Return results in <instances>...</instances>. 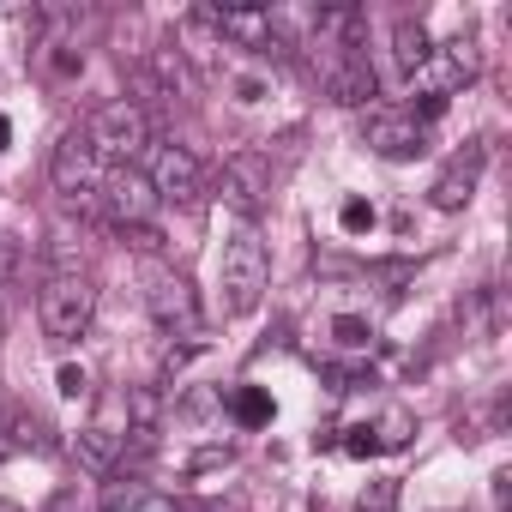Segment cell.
<instances>
[{"label":"cell","instance_id":"6da1fadb","mask_svg":"<svg viewBox=\"0 0 512 512\" xmlns=\"http://www.w3.org/2000/svg\"><path fill=\"white\" fill-rule=\"evenodd\" d=\"M217 284H223V314H253L272 284V260H266V241L253 229H235L229 247H223V266H217Z\"/></svg>","mask_w":512,"mask_h":512},{"label":"cell","instance_id":"7a4b0ae2","mask_svg":"<svg viewBox=\"0 0 512 512\" xmlns=\"http://www.w3.org/2000/svg\"><path fill=\"white\" fill-rule=\"evenodd\" d=\"M187 25L217 31V43H235V49L290 55V37L278 31V13H272V7H193V13H187Z\"/></svg>","mask_w":512,"mask_h":512},{"label":"cell","instance_id":"3957f363","mask_svg":"<svg viewBox=\"0 0 512 512\" xmlns=\"http://www.w3.org/2000/svg\"><path fill=\"white\" fill-rule=\"evenodd\" d=\"M91 314H97V290H91L85 272L49 278V290H43V302H37V320H43V332H49L55 344H79V338L91 332Z\"/></svg>","mask_w":512,"mask_h":512},{"label":"cell","instance_id":"277c9868","mask_svg":"<svg viewBox=\"0 0 512 512\" xmlns=\"http://www.w3.org/2000/svg\"><path fill=\"white\" fill-rule=\"evenodd\" d=\"M85 133H91L97 157H115L121 169H133V163L151 151V115H145L139 103H127V97H121V103H103Z\"/></svg>","mask_w":512,"mask_h":512},{"label":"cell","instance_id":"5b68a950","mask_svg":"<svg viewBox=\"0 0 512 512\" xmlns=\"http://www.w3.org/2000/svg\"><path fill=\"white\" fill-rule=\"evenodd\" d=\"M91 211H97L109 229H139V223H151L157 193H151V181H145L139 169H103V181H97V193H91Z\"/></svg>","mask_w":512,"mask_h":512},{"label":"cell","instance_id":"8992f818","mask_svg":"<svg viewBox=\"0 0 512 512\" xmlns=\"http://www.w3.org/2000/svg\"><path fill=\"white\" fill-rule=\"evenodd\" d=\"M145 308H151V320L169 332V338H199L205 332V314H199V290L181 278V272H151V284H145Z\"/></svg>","mask_w":512,"mask_h":512},{"label":"cell","instance_id":"52a82bcc","mask_svg":"<svg viewBox=\"0 0 512 512\" xmlns=\"http://www.w3.org/2000/svg\"><path fill=\"white\" fill-rule=\"evenodd\" d=\"M476 73H482V49H476V37H452V43L428 49V61H422V73L410 79V91H416V97H446V103H452V91L470 85Z\"/></svg>","mask_w":512,"mask_h":512},{"label":"cell","instance_id":"ba28073f","mask_svg":"<svg viewBox=\"0 0 512 512\" xmlns=\"http://www.w3.org/2000/svg\"><path fill=\"white\" fill-rule=\"evenodd\" d=\"M49 175H55V193H61V199H73V205H85V211H91V193H97V181H103V157H97V145H91V133H85V127L61 133Z\"/></svg>","mask_w":512,"mask_h":512},{"label":"cell","instance_id":"9c48e42d","mask_svg":"<svg viewBox=\"0 0 512 512\" xmlns=\"http://www.w3.org/2000/svg\"><path fill=\"white\" fill-rule=\"evenodd\" d=\"M362 139H368V151L386 157V163H410V157L428 151V127H416L404 109H368V115H362Z\"/></svg>","mask_w":512,"mask_h":512},{"label":"cell","instance_id":"30bf717a","mask_svg":"<svg viewBox=\"0 0 512 512\" xmlns=\"http://www.w3.org/2000/svg\"><path fill=\"white\" fill-rule=\"evenodd\" d=\"M151 193H157V205L169 199V205H193L199 193H205V175H199V157L187 151V145H157L151 151Z\"/></svg>","mask_w":512,"mask_h":512},{"label":"cell","instance_id":"8fae6325","mask_svg":"<svg viewBox=\"0 0 512 512\" xmlns=\"http://www.w3.org/2000/svg\"><path fill=\"white\" fill-rule=\"evenodd\" d=\"M217 193H223V205H235V211H260L266 193H272V163H266V151H229V157H223V175H217Z\"/></svg>","mask_w":512,"mask_h":512},{"label":"cell","instance_id":"7c38bea8","mask_svg":"<svg viewBox=\"0 0 512 512\" xmlns=\"http://www.w3.org/2000/svg\"><path fill=\"white\" fill-rule=\"evenodd\" d=\"M320 79H326V97L344 103V109H362L374 91H380V73L368 67L362 49H338V55H320Z\"/></svg>","mask_w":512,"mask_h":512},{"label":"cell","instance_id":"4fadbf2b","mask_svg":"<svg viewBox=\"0 0 512 512\" xmlns=\"http://www.w3.org/2000/svg\"><path fill=\"white\" fill-rule=\"evenodd\" d=\"M482 163H488V145L482 139H470L440 175H434V187H428V205L434 211H464L470 205V193H476V181H482Z\"/></svg>","mask_w":512,"mask_h":512},{"label":"cell","instance_id":"5bb4252c","mask_svg":"<svg viewBox=\"0 0 512 512\" xmlns=\"http://www.w3.org/2000/svg\"><path fill=\"white\" fill-rule=\"evenodd\" d=\"M121 452H127V428H115V422H85V428L73 434V458H79L85 470H115Z\"/></svg>","mask_w":512,"mask_h":512},{"label":"cell","instance_id":"9a60e30c","mask_svg":"<svg viewBox=\"0 0 512 512\" xmlns=\"http://www.w3.org/2000/svg\"><path fill=\"white\" fill-rule=\"evenodd\" d=\"M163 392L157 386H133V392H121V416H127V434H133V446L145 452L151 440H157V428H163Z\"/></svg>","mask_w":512,"mask_h":512},{"label":"cell","instance_id":"2e32d148","mask_svg":"<svg viewBox=\"0 0 512 512\" xmlns=\"http://www.w3.org/2000/svg\"><path fill=\"white\" fill-rule=\"evenodd\" d=\"M428 49H434V43H428V31H422V19H398V25H392V73H398L404 85H410V79L422 73V61H428Z\"/></svg>","mask_w":512,"mask_h":512},{"label":"cell","instance_id":"e0dca14e","mask_svg":"<svg viewBox=\"0 0 512 512\" xmlns=\"http://www.w3.org/2000/svg\"><path fill=\"white\" fill-rule=\"evenodd\" d=\"M229 416H235L241 428H266V422L278 416V404H272L266 386H235V392H229Z\"/></svg>","mask_w":512,"mask_h":512},{"label":"cell","instance_id":"ac0fdd59","mask_svg":"<svg viewBox=\"0 0 512 512\" xmlns=\"http://www.w3.org/2000/svg\"><path fill=\"white\" fill-rule=\"evenodd\" d=\"M151 85H157L163 97H187V91H193V79H187L175 43H169V49H151Z\"/></svg>","mask_w":512,"mask_h":512},{"label":"cell","instance_id":"d6986e66","mask_svg":"<svg viewBox=\"0 0 512 512\" xmlns=\"http://www.w3.org/2000/svg\"><path fill=\"white\" fill-rule=\"evenodd\" d=\"M410 434H416V416H410L404 404H392V410H386V416L374 422V440H380V452H392V446H404Z\"/></svg>","mask_w":512,"mask_h":512},{"label":"cell","instance_id":"ffe728a7","mask_svg":"<svg viewBox=\"0 0 512 512\" xmlns=\"http://www.w3.org/2000/svg\"><path fill=\"white\" fill-rule=\"evenodd\" d=\"M205 344H211L205 332H199V338H169V344H163V356H157V368H163V374H181L193 356H205Z\"/></svg>","mask_w":512,"mask_h":512},{"label":"cell","instance_id":"44dd1931","mask_svg":"<svg viewBox=\"0 0 512 512\" xmlns=\"http://www.w3.org/2000/svg\"><path fill=\"white\" fill-rule=\"evenodd\" d=\"M374 223H380V217H374V205H368L362 193H350V199L338 205V229H344V235H368Z\"/></svg>","mask_w":512,"mask_h":512},{"label":"cell","instance_id":"7402d4cb","mask_svg":"<svg viewBox=\"0 0 512 512\" xmlns=\"http://www.w3.org/2000/svg\"><path fill=\"white\" fill-rule=\"evenodd\" d=\"M25 446H43V422L31 410H13L7 416V452H25Z\"/></svg>","mask_w":512,"mask_h":512},{"label":"cell","instance_id":"603a6c76","mask_svg":"<svg viewBox=\"0 0 512 512\" xmlns=\"http://www.w3.org/2000/svg\"><path fill=\"white\" fill-rule=\"evenodd\" d=\"M49 73L55 79H79L85 73V49L79 43H49Z\"/></svg>","mask_w":512,"mask_h":512},{"label":"cell","instance_id":"cb8c5ba5","mask_svg":"<svg viewBox=\"0 0 512 512\" xmlns=\"http://www.w3.org/2000/svg\"><path fill=\"white\" fill-rule=\"evenodd\" d=\"M332 338H338L344 350H368V344H374V326L356 320V314H338V320H332Z\"/></svg>","mask_w":512,"mask_h":512},{"label":"cell","instance_id":"d4e9b609","mask_svg":"<svg viewBox=\"0 0 512 512\" xmlns=\"http://www.w3.org/2000/svg\"><path fill=\"white\" fill-rule=\"evenodd\" d=\"M145 500H151L145 482H109L103 488V512H127V506H145Z\"/></svg>","mask_w":512,"mask_h":512},{"label":"cell","instance_id":"484cf974","mask_svg":"<svg viewBox=\"0 0 512 512\" xmlns=\"http://www.w3.org/2000/svg\"><path fill=\"white\" fill-rule=\"evenodd\" d=\"M326 380H332V392H362V386H374V368H362V362H338V368H326Z\"/></svg>","mask_w":512,"mask_h":512},{"label":"cell","instance_id":"4316f807","mask_svg":"<svg viewBox=\"0 0 512 512\" xmlns=\"http://www.w3.org/2000/svg\"><path fill=\"white\" fill-rule=\"evenodd\" d=\"M356 506H362V512H392V506H398V482H392V476H374Z\"/></svg>","mask_w":512,"mask_h":512},{"label":"cell","instance_id":"83f0119b","mask_svg":"<svg viewBox=\"0 0 512 512\" xmlns=\"http://www.w3.org/2000/svg\"><path fill=\"white\" fill-rule=\"evenodd\" d=\"M338 446H344L350 458H374V452H380V440H374V428H368V422H356V428H344V440H338Z\"/></svg>","mask_w":512,"mask_h":512},{"label":"cell","instance_id":"f1b7e54d","mask_svg":"<svg viewBox=\"0 0 512 512\" xmlns=\"http://www.w3.org/2000/svg\"><path fill=\"white\" fill-rule=\"evenodd\" d=\"M55 392H61V398H85V392H91V374H85L79 362H67V368L55 374Z\"/></svg>","mask_w":512,"mask_h":512},{"label":"cell","instance_id":"f546056e","mask_svg":"<svg viewBox=\"0 0 512 512\" xmlns=\"http://www.w3.org/2000/svg\"><path fill=\"white\" fill-rule=\"evenodd\" d=\"M121 241H127V247H139V253H163V229H157V223H139V229H121Z\"/></svg>","mask_w":512,"mask_h":512},{"label":"cell","instance_id":"4dcf8cb0","mask_svg":"<svg viewBox=\"0 0 512 512\" xmlns=\"http://www.w3.org/2000/svg\"><path fill=\"white\" fill-rule=\"evenodd\" d=\"M19 260H25V247H19V241H13L7 229H0V284H7V278L19 272Z\"/></svg>","mask_w":512,"mask_h":512},{"label":"cell","instance_id":"1f68e13d","mask_svg":"<svg viewBox=\"0 0 512 512\" xmlns=\"http://www.w3.org/2000/svg\"><path fill=\"white\" fill-rule=\"evenodd\" d=\"M260 97H266V79H253V73L235 79V103H260Z\"/></svg>","mask_w":512,"mask_h":512},{"label":"cell","instance_id":"d6a6232c","mask_svg":"<svg viewBox=\"0 0 512 512\" xmlns=\"http://www.w3.org/2000/svg\"><path fill=\"white\" fill-rule=\"evenodd\" d=\"M217 464H229V446H205V452H199L187 470H217Z\"/></svg>","mask_w":512,"mask_h":512},{"label":"cell","instance_id":"836d02e7","mask_svg":"<svg viewBox=\"0 0 512 512\" xmlns=\"http://www.w3.org/2000/svg\"><path fill=\"white\" fill-rule=\"evenodd\" d=\"M7 145H13V121H7V115H0V151H7Z\"/></svg>","mask_w":512,"mask_h":512},{"label":"cell","instance_id":"e575fe53","mask_svg":"<svg viewBox=\"0 0 512 512\" xmlns=\"http://www.w3.org/2000/svg\"><path fill=\"white\" fill-rule=\"evenodd\" d=\"M0 512H19V506H13V500H0Z\"/></svg>","mask_w":512,"mask_h":512}]
</instances>
